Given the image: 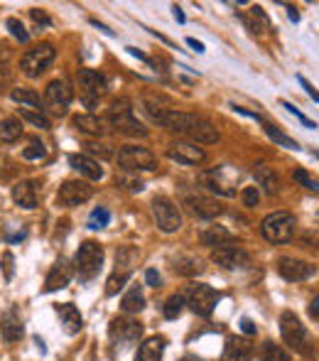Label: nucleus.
<instances>
[{
    "label": "nucleus",
    "mask_w": 319,
    "mask_h": 361,
    "mask_svg": "<svg viewBox=\"0 0 319 361\" xmlns=\"http://www.w3.org/2000/svg\"><path fill=\"white\" fill-rule=\"evenodd\" d=\"M20 116H23L27 123H32L35 128H39V130H49V118L44 116V111H30V109H20Z\"/></svg>",
    "instance_id": "obj_36"
},
{
    "label": "nucleus",
    "mask_w": 319,
    "mask_h": 361,
    "mask_svg": "<svg viewBox=\"0 0 319 361\" xmlns=\"http://www.w3.org/2000/svg\"><path fill=\"white\" fill-rule=\"evenodd\" d=\"M317 160H319V155H317Z\"/></svg>",
    "instance_id": "obj_62"
},
{
    "label": "nucleus",
    "mask_w": 319,
    "mask_h": 361,
    "mask_svg": "<svg viewBox=\"0 0 319 361\" xmlns=\"http://www.w3.org/2000/svg\"><path fill=\"white\" fill-rule=\"evenodd\" d=\"M120 185H125V190H130V192H143L145 190V185L140 180H130V177H120Z\"/></svg>",
    "instance_id": "obj_46"
},
{
    "label": "nucleus",
    "mask_w": 319,
    "mask_h": 361,
    "mask_svg": "<svg viewBox=\"0 0 319 361\" xmlns=\"http://www.w3.org/2000/svg\"><path fill=\"white\" fill-rule=\"evenodd\" d=\"M128 52L133 54V57H138L140 62H145V64H153V59H150L148 54H143V52H140V49H135V47H128Z\"/></svg>",
    "instance_id": "obj_52"
},
{
    "label": "nucleus",
    "mask_w": 319,
    "mask_h": 361,
    "mask_svg": "<svg viewBox=\"0 0 319 361\" xmlns=\"http://www.w3.org/2000/svg\"><path fill=\"white\" fill-rule=\"evenodd\" d=\"M13 200L23 209H35L37 207V185L30 180H23L13 187Z\"/></svg>",
    "instance_id": "obj_23"
},
{
    "label": "nucleus",
    "mask_w": 319,
    "mask_h": 361,
    "mask_svg": "<svg viewBox=\"0 0 319 361\" xmlns=\"http://www.w3.org/2000/svg\"><path fill=\"white\" fill-rule=\"evenodd\" d=\"M108 121L118 133L130 135V138H145V135H148V128L135 118L133 104H130V99H125V96H120V99H115L113 104H111Z\"/></svg>",
    "instance_id": "obj_1"
},
{
    "label": "nucleus",
    "mask_w": 319,
    "mask_h": 361,
    "mask_svg": "<svg viewBox=\"0 0 319 361\" xmlns=\"http://www.w3.org/2000/svg\"><path fill=\"white\" fill-rule=\"evenodd\" d=\"M263 128H265L268 138H270L275 145L285 147V150H300V145H297V140H295V138H290V135H285L280 128H275V126H273V123H263Z\"/></svg>",
    "instance_id": "obj_33"
},
{
    "label": "nucleus",
    "mask_w": 319,
    "mask_h": 361,
    "mask_svg": "<svg viewBox=\"0 0 319 361\" xmlns=\"http://www.w3.org/2000/svg\"><path fill=\"white\" fill-rule=\"evenodd\" d=\"M0 263H3V273H5V278H8V281H10V278H13V266H15V258H13V253H10V251H5L3 253V258H0Z\"/></svg>",
    "instance_id": "obj_44"
},
{
    "label": "nucleus",
    "mask_w": 319,
    "mask_h": 361,
    "mask_svg": "<svg viewBox=\"0 0 319 361\" xmlns=\"http://www.w3.org/2000/svg\"><path fill=\"white\" fill-rule=\"evenodd\" d=\"M241 20L253 35H265L270 30V18H268L261 5H251L248 13H241Z\"/></svg>",
    "instance_id": "obj_18"
},
{
    "label": "nucleus",
    "mask_w": 319,
    "mask_h": 361,
    "mask_svg": "<svg viewBox=\"0 0 319 361\" xmlns=\"http://www.w3.org/2000/svg\"><path fill=\"white\" fill-rule=\"evenodd\" d=\"M30 18H32L37 25H44V27H47V25H52V20L47 18V13H44V10H39V8H32V10H30Z\"/></svg>",
    "instance_id": "obj_45"
},
{
    "label": "nucleus",
    "mask_w": 319,
    "mask_h": 361,
    "mask_svg": "<svg viewBox=\"0 0 319 361\" xmlns=\"http://www.w3.org/2000/svg\"><path fill=\"white\" fill-rule=\"evenodd\" d=\"M277 273H280L285 281L290 283H300V281H307L317 273V268L307 261H297V258H280L277 261Z\"/></svg>",
    "instance_id": "obj_14"
},
{
    "label": "nucleus",
    "mask_w": 319,
    "mask_h": 361,
    "mask_svg": "<svg viewBox=\"0 0 319 361\" xmlns=\"http://www.w3.org/2000/svg\"><path fill=\"white\" fill-rule=\"evenodd\" d=\"M130 276H133V273H118V271H113V276H111L108 283H106V295H115L118 290H123L125 283L130 281Z\"/></svg>",
    "instance_id": "obj_37"
},
{
    "label": "nucleus",
    "mask_w": 319,
    "mask_h": 361,
    "mask_svg": "<svg viewBox=\"0 0 319 361\" xmlns=\"http://www.w3.org/2000/svg\"><path fill=\"white\" fill-rule=\"evenodd\" d=\"M74 273L79 276L81 283L94 281L104 268V246H99L96 241H84L79 246L77 256H74Z\"/></svg>",
    "instance_id": "obj_2"
},
{
    "label": "nucleus",
    "mask_w": 319,
    "mask_h": 361,
    "mask_svg": "<svg viewBox=\"0 0 319 361\" xmlns=\"http://www.w3.org/2000/svg\"><path fill=\"white\" fill-rule=\"evenodd\" d=\"M184 295H170L165 302V307H162V312H165L167 319H177L182 314V310H184Z\"/></svg>",
    "instance_id": "obj_35"
},
{
    "label": "nucleus",
    "mask_w": 319,
    "mask_h": 361,
    "mask_svg": "<svg viewBox=\"0 0 319 361\" xmlns=\"http://www.w3.org/2000/svg\"><path fill=\"white\" fill-rule=\"evenodd\" d=\"M108 334H111V342H113L115 349H125L140 339L143 324L135 322V319H128V317H115L108 327Z\"/></svg>",
    "instance_id": "obj_8"
},
{
    "label": "nucleus",
    "mask_w": 319,
    "mask_h": 361,
    "mask_svg": "<svg viewBox=\"0 0 319 361\" xmlns=\"http://www.w3.org/2000/svg\"><path fill=\"white\" fill-rule=\"evenodd\" d=\"M145 283H148L150 288H160V283H162L160 273L155 271V268H148V271H145Z\"/></svg>",
    "instance_id": "obj_48"
},
{
    "label": "nucleus",
    "mask_w": 319,
    "mask_h": 361,
    "mask_svg": "<svg viewBox=\"0 0 319 361\" xmlns=\"http://www.w3.org/2000/svg\"><path fill=\"white\" fill-rule=\"evenodd\" d=\"M91 25H94V27H99V30H101V32H104V35H108V37H113V35H115L113 30H108V27H106V25H101L99 20H91Z\"/></svg>",
    "instance_id": "obj_56"
},
{
    "label": "nucleus",
    "mask_w": 319,
    "mask_h": 361,
    "mask_svg": "<svg viewBox=\"0 0 319 361\" xmlns=\"http://www.w3.org/2000/svg\"><path fill=\"white\" fill-rule=\"evenodd\" d=\"M297 81H300V86H302V89H305V91H307V96H310V99H315V101H319V91L315 89V86H312V84H310V81H307V79H305V76H302V74H297Z\"/></svg>",
    "instance_id": "obj_47"
},
{
    "label": "nucleus",
    "mask_w": 319,
    "mask_h": 361,
    "mask_svg": "<svg viewBox=\"0 0 319 361\" xmlns=\"http://www.w3.org/2000/svg\"><path fill=\"white\" fill-rule=\"evenodd\" d=\"M108 221H111V212L106 207H96L89 216V228H104L108 226Z\"/></svg>",
    "instance_id": "obj_39"
},
{
    "label": "nucleus",
    "mask_w": 319,
    "mask_h": 361,
    "mask_svg": "<svg viewBox=\"0 0 319 361\" xmlns=\"http://www.w3.org/2000/svg\"><path fill=\"white\" fill-rule=\"evenodd\" d=\"M153 216L158 221L160 231L165 233H175L182 228V214L175 207V202L167 200V197H155L153 200Z\"/></svg>",
    "instance_id": "obj_9"
},
{
    "label": "nucleus",
    "mask_w": 319,
    "mask_h": 361,
    "mask_svg": "<svg viewBox=\"0 0 319 361\" xmlns=\"http://www.w3.org/2000/svg\"><path fill=\"white\" fill-rule=\"evenodd\" d=\"M10 99L18 101L20 106H27L30 111H42V101H39V96L32 89H13L10 91Z\"/></svg>",
    "instance_id": "obj_32"
},
{
    "label": "nucleus",
    "mask_w": 319,
    "mask_h": 361,
    "mask_svg": "<svg viewBox=\"0 0 319 361\" xmlns=\"http://www.w3.org/2000/svg\"><path fill=\"white\" fill-rule=\"evenodd\" d=\"M175 273H180V276L184 278H192V276H199V273H204V266H201L199 258L194 256H177L175 258Z\"/></svg>",
    "instance_id": "obj_30"
},
{
    "label": "nucleus",
    "mask_w": 319,
    "mask_h": 361,
    "mask_svg": "<svg viewBox=\"0 0 319 361\" xmlns=\"http://www.w3.org/2000/svg\"><path fill=\"white\" fill-rule=\"evenodd\" d=\"M0 334H3V339L8 344L20 342V339H23V334H25L23 317H20V312L15 307H10L8 312L0 317Z\"/></svg>",
    "instance_id": "obj_17"
},
{
    "label": "nucleus",
    "mask_w": 319,
    "mask_h": 361,
    "mask_svg": "<svg viewBox=\"0 0 319 361\" xmlns=\"http://www.w3.org/2000/svg\"><path fill=\"white\" fill-rule=\"evenodd\" d=\"M187 44H189V47L194 49V52H199V54L204 52V44H201L199 39H194V37H187Z\"/></svg>",
    "instance_id": "obj_53"
},
{
    "label": "nucleus",
    "mask_w": 319,
    "mask_h": 361,
    "mask_svg": "<svg viewBox=\"0 0 319 361\" xmlns=\"http://www.w3.org/2000/svg\"><path fill=\"white\" fill-rule=\"evenodd\" d=\"M172 13H175V20H177L180 25H184V23H187V18H184V13H182L180 5H175V8H172Z\"/></svg>",
    "instance_id": "obj_55"
},
{
    "label": "nucleus",
    "mask_w": 319,
    "mask_h": 361,
    "mask_svg": "<svg viewBox=\"0 0 319 361\" xmlns=\"http://www.w3.org/2000/svg\"><path fill=\"white\" fill-rule=\"evenodd\" d=\"M86 147H91V152H101L104 157H113V152L108 150V145H86Z\"/></svg>",
    "instance_id": "obj_51"
},
{
    "label": "nucleus",
    "mask_w": 319,
    "mask_h": 361,
    "mask_svg": "<svg viewBox=\"0 0 319 361\" xmlns=\"http://www.w3.org/2000/svg\"><path fill=\"white\" fill-rule=\"evenodd\" d=\"M295 216L290 212H273L261 221V233L270 243H290L295 236Z\"/></svg>",
    "instance_id": "obj_3"
},
{
    "label": "nucleus",
    "mask_w": 319,
    "mask_h": 361,
    "mask_svg": "<svg viewBox=\"0 0 319 361\" xmlns=\"http://www.w3.org/2000/svg\"><path fill=\"white\" fill-rule=\"evenodd\" d=\"M54 47L49 42H42L37 44V47H32L30 52L23 54V59H20V69H23L25 76H30V79H37L39 74H44L49 67H52L54 62Z\"/></svg>",
    "instance_id": "obj_5"
},
{
    "label": "nucleus",
    "mask_w": 319,
    "mask_h": 361,
    "mask_svg": "<svg viewBox=\"0 0 319 361\" xmlns=\"http://www.w3.org/2000/svg\"><path fill=\"white\" fill-rule=\"evenodd\" d=\"M167 157L180 162V165H201L206 160V152L201 147H196V143L182 140V143H172L167 147Z\"/></svg>",
    "instance_id": "obj_15"
},
{
    "label": "nucleus",
    "mask_w": 319,
    "mask_h": 361,
    "mask_svg": "<svg viewBox=\"0 0 319 361\" xmlns=\"http://www.w3.org/2000/svg\"><path fill=\"white\" fill-rule=\"evenodd\" d=\"M282 109H287V111H290V114L295 116V118L300 121L302 126H307V128H317V123H315V121H310L305 114H302L300 109H295V106H292V104H287V101H282Z\"/></svg>",
    "instance_id": "obj_42"
},
{
    "label": "nucleus",
    "mask_w": 319,
    "mask_h": 361,
    "mask_svg": "<svg viewBox=\"0 0 319 361\" xmlns=\"http://www.w3.org/2000/svg\"><path fill=\"white\" fill-rule=\"evenodd\" d=\"M292 180H295L297 185L305 187V190H310V192H319V180H317V177H312L307 170H295V172H292Z\"/></svg>",
    "instance_id": "obj_38"
},
{
    "label": "nucleus",
    "mask_w": 319,
    "mask_h": 361,
    "mask_svg": "<svg viewBox=\"0 0 319 361\" xmlns=\"http://www.w3.org/2000/svg\"><path fill=\"white\" fill-rule=\"evenodd\" d=\"M79 89L81 99L89 109H94L99 104L101 94L106 91V76L94 72V69H79Z\"/></svg>",
    "instance_id": "obj_11"
},
{
    "label": "nucleus",
    "mask_w": 319,
    "mask_h": 361,
    "mask_svg": "<svg viewBox=\"0 0 319 361\" xmlns=\"http://www.w3.org/2000/svg\"><path fill=\"white\" fill-rule=\"evenodd\" d=\"M69 281H72V266H69L67 258L59 256L57 261H54L52 271H49L47 281H44V293H57V290L67 288Z\"/></svg>",
    "instance_id": "obj_16"
},
{
    "label": "nucleus",
    "mask_w": 319,
    "mask_h": 361,
    "mask_svg": "<svg viewBox=\"0 0 319 361\" xmlns=\"http://www.w3.org/2000/svg\"><path fill=\"white\" fill-rule=\"evenodd\" d=\"M261 361H292L290 354L275 342H265L261 349Z\"/></svg>",
    "instance_id": "obj_34"
},
{
    "label": "nucleus",
    "mask_w": 319,
    "mask_h": 361,
    "mask_svg": "<svg viewBox=\"0 0 319 361\" xmlns=\"http://www.w3.org/2000/svg\"><path fill=\"white\" fill-rule=\"evenodd\" d=\"M253 177H256L258 187H263L265 195H275V192L280 190V177H277V172L273 170V167L258 165L256 170H253Z\"/></svg>",
    "instance_id": "obj_25"
},
{
    "label": "nucleus",
    "mask_w": 319,
    "mask_h": 361,
    "mask_svg": "<svg viewBox=\"0 0 319 361\" xmlns=\"http://www.w3.org/2000/svg\"><path fill=\"white\" fill-rule=\"evenodd\" d=\"M118 165L128 172L138 170H158V157L140 145H123L118 150Z\"/></svg>",
    "instance_id": "obj_7"
},
{
    "label": "nucleus",
    "mask_w": 319,
    "mask_h": 361,
    "mask_svg": "<svg viewBox=\"0 0 319 361\" xmlns=\"http://www.w3.org/2000/svg\"><path fill=\"white\" fill-rule=\"evenodd\" d=\"M201 182H204V187L209 192H214V195H221V197H234L236 190L229 185V182L221 180V170H211V172H204L201 175Z\"/></svg>",
    "instance_id": "obj_26"
},
{
    "label": "nucleus",
    "mask_w": 319,
    "mask_h": 361,
    "mask_svg": "<svg viewBox=\"0 0 319 361\" xmlns=\"http://www.w3.org/2000/svg\"><path fill=\"white\" fill-rule=\"evenodd\" d=\"M72 99H74V91H72V86H69L64 79L49 81L47 89H44V104L49 106V111H52L54 116H64V114H67Z\"/></svg>",
    "instance_id": "obj_10"
},
{
    "label": "nucleus",
    "mask_w": 319,
    "mask_h": 361,
    "mask_svg": "<svg viewBox=\"0 0 319 361\" xmlns=\"http://www.w3.org/2000/svg\"><path fill=\"white\" fill-rule=\"evenodd\" d=\"M287 18H290L292 23H300V13H297L295 5H287Z\"/></svg>",
    "instance_id": "obj_54"
},
{
    "label": "nucleus",
    "mask_w": 319,
    "mask_h": 361,
    "mask_svg": "<svg viewBox=\"0 0 319 361\" xmlns=\"http://www.w3.org/2000/svg\"><path fill=\"white\" fill-rule=\"evenodd\" d=\"M120 307H123V312H128V314L143 312V307H145L143 288H140V286H130L128 293H125L123 298H120Z\"/></svg>",
    "instance_id": "obj_27"
},
{
    "label": "nucleus",
    "mask_w": 319,
    "mask_h": 361,
    "mask_svg": "<svg viewBox=\"0 0 319 361\" xmlns=\"http://www.w3.org/2000/svg\"><path fill=\"white\" fill-rule=\"evenodd\" d=\"M312 246H315V248H319V238H315V241H312Z\"/></svg>",
    "instance_id": "obj_61"
},
{
    "label": "nucleus",
    "mask_w": 319,
    "mask_h": 361,
    "mask_svg": "<svg viewBox=\"0 0 319 361\" xmlns=\"http://www.w3.org/2000/svg\"><path fill=\"white\" fill-rule=\"evenodd\" d=\"M165 347H167L165 337H158V334H155V337H148L138 347V352H135V361H162Z\"/></svg>",
    "instance_id": "obj_21"
},
{
    "label": "nucleus",
    "mask_w": 319,
    "mask_h": 361,
    "mask_svg": "<svg viewBox=\"0 0 319 361\" xmlns=\"http://www.w3.org/2000/svg\"><path fill=\"white\" fill-rule=\"evenodd\" d=\"M69 165H72L79 175H84L86 180H101V177H104L101 162H96L94 157H89V155H69Z\"/></svg>",
    "instance_id": "obj_22"
},
{
    "label": "nucleus",
    "mask_w": 319,
    "mask_h": 361,
    "mask_svg": "<svg viewBox=\"0 0 319 361\" xmlns=\"http://www.w3.org/2000/svg\"><path fill=\"white\" fill-rule=\"evenodd\" d=\"M57 314H59V322H62L64 332L67 334H79L81 327H84V317L72 302H62L57 305Z\"/></svg>",
    "instance_id": "obj_19"
},
{
    "label": "nucleus",
    "mask_w": 319,
    "mask_h": 361,
    "mask_svg": "<svg viewBox=\"0 0 319 361\" xmlns=\"http://www.w3.org/2000/svg\"><path fill=\"white\" fill-rule=\"evenodd\" d=\"M35 344H37V349H39V352H47V349H44V342H42V339H39V337H35Z\"/></svg>",
    "instance_id": "obj_57"
},
{
    "label": "nucleus",
    "mask_w": 319,
    "mask_h": 361,
    "mask_svg": "<svg viewBox=\"0 0 319 361\" xmlns=\"http://www.w3.org/2000/svg\"><path fill=\"white\" fill-rule=\"evenodd\" d=\"M280 334L287 347H292L297 354H310V334H307L305 324L300 322V317L290 310L280 314Z\"/></svg>",
    "instance_id": "obj_4"
},
{
    "label": "nucleus",
    "mask_w": 319,
    "mask_h": 361,
    "mask_svg": "<svg viewBox=\"0 0 319 361\" xmlns=\"http://www.w3.org/2000/svg\"><path fill=\"white\" fill-rule=\"evenodd\" d=\"M187 204L192 207L196 216L201 219H214L221 214V204L216 200H209V197H201V195H189L187 197Z\"/></svg>",
    "instance_id": "obj_24"
},
{
    "label": "nucleus",
    "mask_w": 319,
    "mask_h": 361,
    "mask_svg": "<svg viewBox=\"0 0 319 361\" xmlns=\"http://www.w3.org/2000/svg\"><path fill=\"white\" fill-rule=\"evenodd\" d=\"M211 261L226 271H243L251 266V256L241 246H219L211 251Z\"/></svg>",
    "instance_id": "obj_13"
},
{
    "label": "nucleus",
    "mask_w": 319,
    "mask_h": 361,
    "mask_svg": "<svg viewBox=\"0 0 319 361\" xmlns=\"http://www.w3.org/2000/svg\"><path fill=\"white\" fill-rule=\"evenodd\" d=\"M74 128H79L81 133L86 135H104L106 128H104V121L94 114H81V116H74Z\"/></svg>",
    "instance_id": "obj_29"
},
{
    "label": "nucleus",
    "mask_w": 319,
    "mask_h": 361,
    "mask_svg": "<svg viewBox=\"0 0 319 361\" xmlns=\"http://www.w3.org/2000/svg\"><path fill=\"white\" fill-rule=\"evenodd\" d=\"M241 332H243V334H256V332H258V327L253 324V319L243 317V319H241Z\"/></svg>",
    "instance_id": "obj_50"
},
{
    "label": "nucleus",
    "mask_w": 319,
    "mask_h": 361,
    "mask_svg": "<svg viewBox=\"0 0 319 361\" xmlns=\"http://www.w3.org/2000/svg\"><path fill=\"white\" fill-rule=\"evenodd\" d=\"M312 305H315V307L319 310V295H317V298H315V302H312Z\"/></svg>",
    "instance_id": "obj_60"
},
{
    "label": "nucleus",
    "mask_w": 319,
    "mask_h": 361,
    "mask_svg": "<svg viewBox=\"0 0 319 361\" xmlns=\"http://www.w3.org/2000/svg\"><path fill=\"white\" fill-rule=\"evenodd\" d=\"M199 238H201V243H204V246L219 248V246H226V243L234 241V233H231L229 228H224V226H209V228H204V231H201Z\"/></svg>",
    "instance_id": "obj_28"
},
{
    "label": "nucleus",
    "mask_w": 319,
    "mask_h": 361,
    "mask_svg": "<svg viewBox=\"0 0 319 361\" xmlns=\"http://www.w3.org/2000/svg\"><path fill=\"white\" fill-rule=\"evenodd\" d=\"M91 195H94V187H91L89 182H84V180H67L62 187H59L57 202L62 207H79V204H84V202H89Z\"/></svg>",
    "instance_id": "obj_12"
},
{
    "label": "nucleus",
    "mask_w": 319,
    "mask_h": 361,
    "mask_svg": "<svg viewBox=\"0 0 319 361\" xmlns=\"http://www.w3.org/2000/svg\"><path fill=\"white\" fill-rule=\"evenodd\" d=\"M310 317H315V319H319V310L315 307V305H312V307H310Z\"/></svg>",
    "instance_id": "obj_59"
},
{
    "label": "nucleus",
    "mask_w": 319,
    "mask_h": 361,
    "mask_svg": "<svg viewBox=\"0 0 319 361\" xmlns=\"http://www.w3.org/2000/svg\"><path fill=\"white\" fill-rule=\"evenodd\" d=\"M5 27H8V30H10V35H13L15 39H20V42H27V39H30V32L25 30V25L20 23L18 18H8Z\"/></svg>",
    "instance_id": "obj_40"
},
{
    "label": "nucleus",
    "mask_w": 319,
    "mask_h": 361,
    "mask_svg": "<svg viewBox=\"0 0 319 361\" xmlns=\"http://www.w3.org/2000/svg\"><path fill=\"white\" fill-rule=\"evenodd\" d=\"M258 200H261L258 187H246V190H243V204H246L248 209H253V207L258 204Z\"/></svg>",
    "instance_id": "obj_43"
},
{
    "label": "nucleus",
    "mask_w": 319,
    "mask_h": 361,
    "mask_svg": "<svg viewBox=\"0 0 319 361\" xmlns=\"http://www.w3.org/2000/svg\"><path fill=\"white\" fill-rule=\"evenodd\" d=\"M20 135H23V123H20V118L8 116V118L0 121V140H3V143H13Z\"/></svg>",
    "instance_id": "obj_31"
},
{
    "label": "nucleus",
    "mask_w": 319,
    "mask_h": 361,
    "mask_svg": "<svg viewBox=\"0 0 319 361\" xmlns=\"http://www.w3.org/2000/svg\"><path fill=\"white\" fill-rule=\"evenodd\" d=\"M180 361H204V359H199V357H194V354H187V357H182Z\"/></svg>",
    "instance_id": "obj_58"
},
{
    "label": "nucleus",
    "mask_w": 319,
    "mask_h": 361,
    "mask_svg": "<svg viewBox=\"0 0 319 361\" xmlns=\"http://www.w3.org/2000/svg\"><path fill=\"white\" fill-rule=\"evenodd\" d=\"M221 295L216 293L211 286H204V283H194V286H189L184 295V302L189 305V310L194 314H199V317H209L211 312H214L216 302H219Z\"/></svg>",
    "instance_id": "obj_6"
},
{
    "label": "nucleus",
    "mask_w": 319,
    "mask_h": 361,
    "mask_svg": "<svg viewBox=\"0 0 319 361\" xmlns=\"http://www.w3.org/2000/svg\"><path fill=\"white\" fill-rule=\"evenodd\" d=\"M23 157L25 160H42V157H47V147L39 143V140H32V143L23 150Z\"/></svg>",
    "instance_id": "obj_41"
},
{
    "label": "nucleus",
    "mask_w": 319,
    "mask_h": 361,
    "mask_svg": "<svg viewBox=\"0 0 319 361\" xmlns=\"http://www.w3.org/2000/svg\"><path fill=\"white\" fill-rule=\"evenodd\" d=\"M231 109L236 111V114H241V116H246V118H253V121H258V123H263V118L258 114H253V111H248V109H243V106H231Z\"/></svg>",
    "instance_id": "obj_49"
},
{
    "label": "nucleus",
    "mask_w": 319,
    "mask_h": 361,
    "mask_svg": "<svg viewBox=\"0 0 319 361\" xmlns=\"http://www.w3.org/2000/svg\"><path fill=\"white\" fill-rule=\"evenodd\" d=\"M251 359H253V347L248 344V339H243V337L226 339L221 361H251Z\"/></svg>",
    "instance_id": "obj_20"
}]
</instances>
